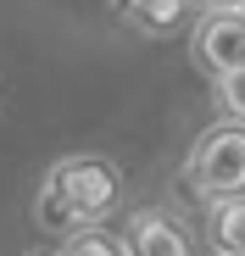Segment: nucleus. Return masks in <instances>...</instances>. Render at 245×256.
<instances>
[{"mask_svg":"<svg viewBox=\"0 0 245 256\" xmlns=\"http://www.w3.org/2000/svg\"><path fill=\"white\" fill-rule=\"evenodd\" d=\"M212 90H218V112H223L228 122H245V67L212 78Z\"/></svg>","mask_w":245,"mask_h":256,"instance_id":"obj_8","label":"nucleus"},{"mask_svg":"<svg viewBox=\"0 0 245 256\" xmlns=\"http://www.w3.org/2000/svg\"><path fill=\"white\" fill-rule=\"evenodd\" d=\"M212 245L218 256H245V195L212 206Z\"/></svg>","mask_w":245,"mask_h":256,"instance_id":"obj_6","label":"nucleus"},{"mask_svg":"<svg viewBox=\"0 0 245 256\" xmlns=\"http://www.w3.org/2000/svg\"><path fill=\"white\" fill-rule=\"evenodd\" d=\"M122 245H128V256H195L184 223L173 218V212H162V206L128 212V223H122Z\"/></svg>","mask_w":245,"mask_h":256,"instance_id":"obj_4","label":"nucleus"},{"mask_svg":"<svg viewBox=\"0 0 245 256\" xmlns=\"http://www.w3.org/2000/svg\"><path fill=\"white\" fill-rule=\"evenodd\" d=\"M228 12H240V17H245V0H234V6H228Z\"/></svg>","mask_w":245,"mask_h":256,"instance_id":"obj_10","label":"nucleus"},{"mask_svg":"<svg viewBox=\"0 0 245 256\" xmlns=\"http://www.w3.org/2000/svg\"><path fill=\"white\" fill-rule=\"evenodd\" d=\"M190 6H206V12H223V6H234V0H190Z\"/></svg>","mask_w":245,"mask_h":256,"instance_id":"obj_9","label":"nucleus"},{"mask_svg":"<svg viewBox=\"0 0 245 256\" xmlns=\"http://www.w3.org/2000/svg\"><path fill=\"white\" fill-rule=\"evenodd\" d=\"M62 256H128V245L112 240L100 223H84V228H72V234L62 240Z\"/></svg>","mask_w":245,"mask_h":256,"instance_id":"obj_7","label":"nucleus"},{"mask_svg":"<svg viewBox=\"0 0 245 256\" xmlns=\"http://www.w3.org/2000/svg\"><path fill=\"white\" fill-rule=\"evenodd\" d=\"M122 184H117V167L100 156H67L45 173V190H39V223L72 234L84 223H100L106 212L117 206Z\"/></svg>","mask_w":245,"mask_h":256,"instance_id":"obj_1","label":"nucleus"},{"mask_svg":"<svg viewBox=\"0 0 245 256\" xmlns=\"http://www.w3.org/2000/svg\"><path fill=\"white\" fill-rule=\"evenodd\" d=\"M195 62L206 67V78H223L234 67H245V17L240 12H206L195 22Z\"/></svg>","mask_w":245,"mask_h":256,"instance_id":"obj_3","label":"nucleus"},{"mask_svg":"<svg viewBox=\"0 0 245 256\" xmlns=\"http://www.w3.org/2000/svg\"><path fill=\"white\" fill-rule=\"evenodd\" d=\"M145 34H173L190 22V0H117Z\"/></svg>","mask_w":245,"mask_h":256,"instance_id":"obj_5","label":"nucleus"},{"mask_svg":"<svg viewBox=\"0 0 245 256\" xmlns=\"http://www.w3.org/2000/svg\"><path fill=\"white\" fill-rule=\"evenodd\" d=\"M184 184L200 195V200H234L245 195V122H218L195 140L190 162H184Z\"/></svg>","mask_w":245,"mask_h":256,"instance_id":"obj_2","label":"nucleus"}]
</instances>
